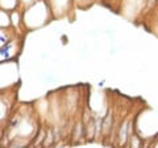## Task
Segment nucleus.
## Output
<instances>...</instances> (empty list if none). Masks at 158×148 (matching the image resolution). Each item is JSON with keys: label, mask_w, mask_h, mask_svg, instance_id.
<instances>
[{"label": "nucleus", "mask_w": 158, "mask_h": 148, "mask_svg": "<svg viewBox=\"0 0 158 148\" xmlns=\"http://www.w3.org/2000/svg\"><path fill=\"white\" fill-rule=\"evenodd\" d=\"M129 123H131V119L129 118H127V119H124L120 126H118V130H117V144L118 147H125L128 144V140H129Z\"/></svg>", "instance_id": "obj_1"}, {"label": "nucleus", "mask_w": 158, "mask_h": 148, "mask_svg": "<svg viewBox=\"0 0 158 148\" xmlns=\"http://www.w3.org/2000/svg\"><path fill=\"white\" fill-rule=\"evenodd\" d=\"M73 143L78 144V143L83 142V139H86V125L83 123L82 119H78L73 126Z\"/></svg>", "instance_id": "obj_2"}, {"label": "nucleus", "mask_w": 158, "mask_h": 148, "mask_svg": "<svg viewBox=\"0 0 158 148\" xmlns=\"http://www.w3.org/2000/svg\"><path fill=\"white\" fill-rule=\"evenodd\" d=\"M115 123H113V117H112V111H108L106 117L103 118V130H102V135L103 136H108L112 134V130L115 129Z\"/></svg>", "instance_id": "obj_3"}, {"label": "nucleus", "mask_w": 158, "mask_h": 148, "mask_svg": "<svg viewBox=\"0 0 158 148\" xmlns=\"http://www.w3.org/2000/svg\"><path fill=\"white\" fill-rule=\"evenodd\" d=\"M56 144V139H54V132H53V126H50L49 129H46V136H45V140H44L42 146L44 148H49L50 146Z\"/></svg>", "instance_id": "obj_4"}, {"label": "nucleus", "mask_w": 158, "mask_h": 148, "mask_svg": "<svg viewBox=\"0 0 158 148\" xmlns=\"http://www.w3.org/2000/svg\"><path fill=\"white\" fill-rule=\"evenodd\" d=\"M128 143H129V148H142V143H144V140H142L137 134H132L129 136Z\"/></svg>", "instance_id": "obj_5"}, {"label": "nucleus", "mask_w": 158, "mask_h": 148, "mask_svg": "<svg viewBox=\"0 0 158 148\" xmlns=\"http://www.w3.org/2000/svg\"><path fill=\"white\" fill-rule=\"evenodd\" d=\"M157 3H158V2H157Z\"/></svg>", "instance_id": "obj_6"}]
</instances>
